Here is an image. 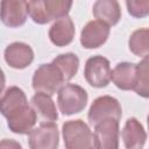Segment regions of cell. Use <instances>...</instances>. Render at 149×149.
<instances>
[{"mask_svg": "<svg viewBox=\"0 0 149 149\" xmlns=\"http://www.w3.org/2000/svg\"><path fill=\"white\" fill-rule=\"evenodd\" d=\"M121 139L126 149H143L147 132L136 118H128L121 130Z\"/></svg>", "mask_w": 149, "mask_h": 149, "instance_id": "13", "label": "cell"}, {"mask_svg": "<svg viewBox=\"0 0 149 149\" xmlns=\"http://www.w3.org/2000/svg\"><path fill=\"white\" fill-rule=\"evenodd\" d=\"M111 33V27L98 20L88 21L80 31V44L84 49H98L104 45Z\"/></svg>", "mask_w": 149, "mask_h": 149, "instance_id": "9", "label": "cell"}, {"mask_svg": "<svg viewBox=\"0 0 149 149\" xmlns=\"http://www.w3.org/2000/svg\"><path fill=\"white\" fill-rule=\"evenodd\" d=\"M92 13L95 20L104 22L108 27L118 24L121 19V7L116 0H98L93 3Z\"/></svg>", "mask_w": 149, "mask_h": 149, "instance_id": "16", "label": "cell"}, {"mask_svg": "<svg viewBox=\"0 0 149 149\" xmlns=\"http://www.w3.org/2000/svg\"><path fill=\"white\" fill-rule=\"evenodd\" d=\"M31 106L45 121H56L58 119V112L51 95L42 92H35L31 97Z\"/></svg>", "mask_w": 149, "mask_h": 149, "instance_id": "17", "label": "cell"}, {"mask_svg": "<svg viewBox=\"0 0 149 149\" xmlns=\"http://www.w3.org/2000/svg\"><path fill=\"white\" fill-rule=\"evenodd\" d=\"M27 7L23 0H2L0 2V20L8 28H19L27 21Z\"/></svg>", "mask_w": 149, "mask_h": 149, "instance_id": "11", "label": "cell"}, {"mask_svg": "<svg viewBox=\"0 0 149 149\" xmlns=\"http://www.w3.org/2000/svg\"><path fill=\"white\" fill-rule=\"evenodd\" d=\"M128 48L137 57L146 58L149 55V29L140 28L134 30L128 40Z\"/></svg>", "mask_w": 149, "mask_h": 149, "instance_id": "19", "label": "cell"}, {"mask_svg": "<svg viewBox=\"0 0 149 149\" xmlns=\"http://www.w3.org/2000/svg\"><path fill=\"white\" fill-rule=\"evenodd\" d=\"M5 85H6V77H5V72H3V70L0 68V94L3 92V90H5Z\"/></svg>", "mask_w": 149, "mask_h": 149, "instance_id": "23", "label": "cell"}, {"mask_svg": "<svg viewBox=\"0 0 149 149\" xmlns=\"http://www.w3.org/2000/svg\"><path fill=\"white\" fill-rule=\"evenodd\" d=\"M76 28L72 19L68 15L56 20L49 28V40L56 47L69 45L74 37Z\"/></svg>", "mask_w": 149, "mask_h": 149, "instance_id": "14", "label": "cell"}, {"mask_svg": "<svg viewBox=\"0 0 149 149\" xmlns=\"http://www.w3.org/2000/svg\"><path fill=\"white\" fill-rule=\"evenodd\" d=\"M3 58L8 66L16 70H23L33 63L34 50L24 42H13L5 48Z\"/></svg>", "mask_w": 149, "mask_h": 149, "instance_id": "12", "label": "cell"}, {"mask_svg": "<svg viewBox=\"0 0 149 149\" xmlns=\"http://www.w3.org/2000/svg\"><path fill=\"white\" fill-rule=\"evenodd\" d=\"M0 149H22L20 142L12 140V139H3L0 140Z\"/></svg>", "mask_w": 149, "mask_h": 149, "instance_id": "22", "label": "cell"}, {"mask_svg": "<svg viewBox=\"0 0 149 149\" xmlns=\"http://www.w3.org/2000/svg\"><path fill=\"white\" fill-rule=\"evenodd\" d=\"M122 116V107L119 100L112 95H100L95 98L87 112V120L92 125L106 119H114L120 121Z\"/></svg>", "mask_w": 149, "mask_h": 149, "instance_id": "6", "label": "cell"}, {"mask_svg": "<svg viewBox=\"0 0 149 149\" xmlns=\"http://www.w3.org/2000/svg\"><path fill=\"white\" fill-rule=\"evenodd\" d=\"M94 137L98 149H119L120 125L118 120L106 119L94 125Z\"/></svg>", "mask_w": 149, "mask_h": 149, "instance_id": "10", "label": "cell"}, {"mask_svg": "<svg viewBox=\"0 0 149 149\" xmlns=\"http://www.w3.org/2000/svg\"><path fill=\"white\" fill-rule=\"evenodd\" d=\"M111 71L109 61L101 55H95L87 58L84 68V78L92 87L102 88L111 81Z\"/></svg>", "mask_w": 149, "mask_h": 149, "instance_id": "7", "label": "cell"}, {"mask_svg": "<svg viewBox=\"0 0 149 149\" xmlns=\"http://www.w3.org/2000/svg\"><path fill=\"white\" fill-rule=\"evenodd\" d=\"M27 13L37 24H45L68 16L72 1L65 0H33L26 1Z\"/></svg>", "mask_w": 149, "mask_h": 149, "instance_id": "2", "label": "cell"}, {"mask_svg": "<svg viewBox=\"0 0 149 149\" xmlns=\"http://www.w3.org/2000/svg\"><path fill=\"white\" fill-rule=\"evenodd\" d=\"M62 135L65 149H98L93 132L81 119L65 121Z\"/></svg>", "mask_w": 149, "mask_h": 149, "instance_id": "3", "label": "cell"}, {"mask_svg": "<svg viewBox=\"0 0 149 149\" xmlns=\"http://www.w3.org/2000/svg\"><path fill=\"white\" fill-rule=\"evenodd\" d=\"M136 84L134 87V92L142 98L149 97V62L148 57L142 58L139 63H136Z\"/></svg>", "mask_w": 149, "mask_h": 149, "instance_id": "20", "label": "cell"}, {"mask_svg": "<svg viewBox=\"0 0 149 149\" xmlns=\"http://www.w3.org/2000/svg\"><path fill=\"white\" fill-rule=\"evenodd\" d=\"M0 114L6 118L9 130L19 135L29 134L37 122L36 111L19 86L8 87L0 97Z\"/></svg>", "mask_w": 149, "mask_h": 149, "instance_id": "1", "label": "cell"}, {"mask_svg": "<svg viewBox=\"0 0 149 149\" xmlns=\"http://www.w3.org/2000/svg\"><path fill=\"white\" fill-rule=\"evenodd\" d=\"M65 83L63 74L52 63L41 64L31 78V86L35 92L47 93L51 97L58 92Z\"/></svg>", "mask_w": 149, "mask_h": 149, "instance_id": "5", "label": "cell"}, {"mask_svg": "<svg viewBox=\"0 0 149 149\" xmlns=\"http://www.w3.org/2000/svg\"><path fill=\"white\" fill-rule=\"evenodd\" d=\"M136 63L120 62L111 71V80L122 91H133L136 84Z\"/></svg>", "mask_w": 149, "mask_h": 149, "instance_id": "15", "label": "cell"}, {"mask_svg": "<svg viewBox=\"0 0 149 149\" xmlns=\"http://www.w3.org/2000/svg\"><path fill=\"white\" fill-rule=\"evenodd\" d=\"M63 74L65 81L71 80L78 72L79 58L73 52H65L56 56L51 62Z\"/></svg>", "mask_w": 149, "mask_h": 149, "instance_id": "18", "label": "cell"}, {"mask_svg": "<svg viewBox=\"0 0 149 149\" xmlns=\"http://www.w3.org/2000/svg\"><path fill=\"white\" fill-rule=\"evenodd\" d=\"M126 6L128 14L133 17L142 19L149 14V0H140V1L127 0Z\"/></svg>", "mask_w": 149, "mask_h": 149, "instance_id": "21", "label": "cell"}, {"mask_svg": "<svg viewBox=\"0 0 149 149\" xmlns=\"http://www.w3.org/2000/svg\"><path fill=\"white\" fill-rule=\"evenodd\" d=\"M88 101L86 90L77 84L66 83L57 92V105L63 115L70 116L84 111Z\"/></svg>", "mask_w": 149, "mask_h": 149, "instance_id": "4", "label": "cell"}, {"mask_svg": "<svg viewBox=\"0 0 149 149\" xmlns=\"http://www.w3.org/2000/svg\"><path fill=\"white\" fill-rule=\"evenodd\" d=\"M28 144L30 149H58L59 130L57 123L43 121L34 127L28 134Z\"/></svg>", "mask_w": 149, "mask_h": 149, "instance_id": "8", "label": "cell"}]
</instances>
